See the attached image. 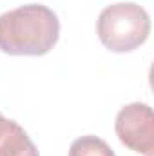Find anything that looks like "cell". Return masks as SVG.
Wrapping results in <instances>:
<instances>
[{
  "label": "cell",
  "mask_w": 154,
  "mask_h": 156,
  "mask_svg": "<svg viewBox=\"0 0 154 156\" xmlns=\"http://www.w3.org/2000/svg\"><path fill=\"white\" fill-rule=\"evenodd\" d=\"M0 156H40L27 133L0 113Z\"/></svg>",
  "instance_id": "277c9868"
},
{
  "label": "cell",
  "mask_w": 154,
  "mask_h": 156,
  "mask_svg": "<svg viewBox=\"0 0 154 156\" xmlns=\"http://www.w3.org/2000/svg\"><path fill=\"white\" fill-rule=\"evenodd\" d=\"M60 37L58 16L42 4H29L0 15V51L13 56L47 55Z\"/></svg>",
  "instance_id": "6da1fadb"
},
{
  "label": "cell",
  "mask_w": 154,
  "mask_h": 156,
  "mask_svg": "<svg viewBox=\"0 0 154 156\" xmlns=\"http://www.w3.org/2000/svg\"><path fill=\"white\" fill-rule=\"evenodd\" d=\"M120 142L143 156H152L154 151V115L147 104L125 105L114 122Z\"/></svg>",
  "instance_id": "3957f363"
},
{
  "label": "cell",
  "mask_w": 154,
  "mask_h": 156,
  "mask_svg": "<svg viewBox=\"0 0 154 156\" xmlns=\"http://www.w3.org/2000/svg\"><path fill=\"white\" fill-rule=\"evenodd\" d=\"M69 156H114V151L96 136H82L71 144Z\"/></svg>",
  "instance_id": "5b68a950"
},
{
  "label": "cell",
  "mask_w": 154,
  "mask_h": 156,
  "mask_svg": "<svg viewBox=\"0 0 154 156\" xmlns=\"http://www.w3.org/2000/svg\"><path fill=\"white\" fill-rule=\"evenodd\" d=\"M96 33L109 51L129 53L138 49L149 38L151 16L134 2H118L100 13Z\"/></svg>",
  "instance_id": "7a4b0ae2"
}]
</instances>
